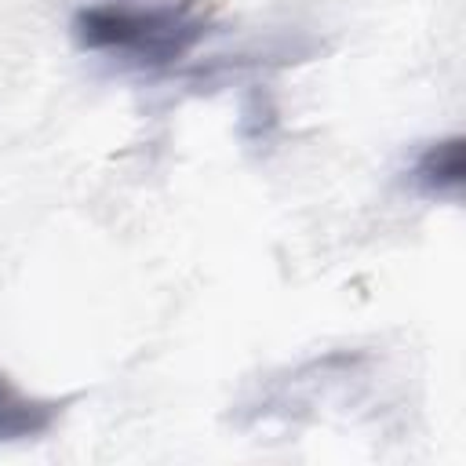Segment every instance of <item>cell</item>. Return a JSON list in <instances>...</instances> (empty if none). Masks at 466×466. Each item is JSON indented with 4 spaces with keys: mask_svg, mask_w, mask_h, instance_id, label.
I'll list each match as a JSON object with an SVG mask.
<instances>
[{
    "mask_svg": "<svg viewBox=\"0 0 466 466\" xmlns=\"http://www.w3.org/2000/svg\"><path fill=\"white\" fill-rule=\"evenodd\" d=\"M62 408H66V400L29 397L22 386H15V382L0 371V441L44 437V433L58 422Z\"/></svg>",
    "mask_w": 466,
    "mask_h": 466,
    "instance_id": "7a4b0ae2",
    "label": "cell"
},
{
    "mask_svg": "<svg viewBox=\"0 0 466 466\" xmlns=\"http://www.w3.org/2000/svg\"><path fill=\"white\" fill-rule=\"evenodd\" d=\"M208 33V11L197 0H95L73 15V36L84 51L160 69L189 55Z\"/></svg>",
    "mask_w": 466,
    "mask_h": 466,
    "instance_id": "6da1fadb",
    "label": "cell"
},
{
    "mask_svg": "<svg viewBox=\"0 0 466 466\" xmlns=\"http://www.w3.org/2000/svg\"><path fill=\"white\" fill-rule=\"evenodd\" d=\"M462 178H466V138L462 135H448L426 146L411 171V182L426 197H455L462 189Z\"/></svg>",
    "mask_w": 466,
    "mask_h": 466,
    "instance_id": "3957f363",
    "label": "cell"
}]
</instances>
